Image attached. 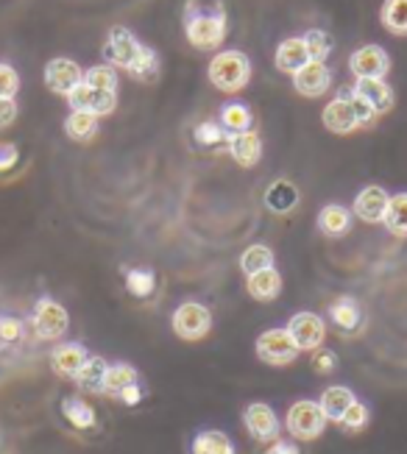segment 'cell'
<instances>
[{"instance_id": "4dcf8cb0", "label": "cell", "mask_w": 407, "mask_h": 454, "mask_svg": "<svg viewBox=\"0 0 407 454\" xmlns=\"http://www.w3.org/2000/svg\"><path fill=\"white\" fill-rule=\"evenodd\" d=\"M129 75L137 78V82H153V78L160 75V56H157V51L143 45L137 59H134L131 67H129Z\"/></svg>"}, {"instance_id": "5bb4252c", "label": "cell", "mask_w": 407, "mask_h": 454, "mask_svg": "<svg viewBox=\"0 0 407 454\" xmlns=\"http://www.w3.org/2000/svg\"><path fill=\"white\" fill-rule=\"evenodd\" d=\"M387 201H391V195H387L382 187L368 184V187H363L357 192V199L352 204V215H355V218H360L363 223H382Z\"/></svg>"}, {"instance_id": "7bdbcfd3", "label": "cell", "mask_w": 407, "mask_h": 454, "mask_svg": "<svg viewBox=\"0 0 407 454\" xmlns=\"http://www.w3.org/2000/svg\"><path fill=\"white\" fill-rule=\"evenodd\" d=\"M17 162H20V151H17V145H12V143H0V173L12 170Z\"/></svg>"}, {"instance_id": "836d02e7", "label": "cell", "mask_w": 407, "mask_h": 454, "mask_svg": "<svg viewBox=\"0 0 407 454\" xmlns=\"http://www.w3.org/2000/svg\"><path fill=\"white\" fill-rule=\"evenodd\" d=\"M126 290L134 295V299H148L157 290V273L148 268H134L126 273Z\"/></svg>"}, {"instance_id": "44dd1931", "label": "cell", "mask_w": 407, "mask_h": 454, "mask_svg": "<svg viewBox=\"0 0 407 454\" xmlns=\"http://www.w3.org/2000/svg\"><path fill=\"white\" fill-rule=\"evenodd\" d=\"M248 295L254 301H274L277 295L282 293V276L277 268H268V270H260L254 276H248Z\"/></svg>"}, {"instance_id": "74e56055", "label": "cell", "mask_w": 407, "mask_h": 454, "mask_svg": "<svg viewBox=\"0 0 407 454\" xmlns=\"http://www.w3.org/2000/svg\"><path fill=\"white\" fill-rule=\"evenodd\" d=\"M196 143L204 145V148H215L221 143H229V131L221 126V121H207V123H199L196 126Z\"/></svg>"}, {"instance_id": "e0dca14e", "label": "cell", "mask_w": 407, "mask_h": 454, "mask_svg": "<svg viewBox=\"0 0 407 454\" xmlns=\"http://www.w3.org/2000/svg\"><path fill=\"white\" fill-rule=\"evenodd\" d=\"M87 348L82 343H62L51 351V368L65 380H75V373L87 363Z\"/></svg>"}, {"instance_id": "f546056e", "label": "cell", "mask_w": 407, "mask_h": 454, "mask_svg": "<svg viewBox=\"0 0 407 454\" xmlns=\"http://www.w3.org/2000/svg\"><path fill=\"white\" fill-rule=\"evenodd\" d=\"M385 229L396 234V237H407V192H396L391 195L385 209V218H382Z\"/></svg>"}, {"instance_id": "8fae6325", "label": "cell", "mask_w": 407, "mask_h": 454, "mask_svg": "<svg viewBox=\"0 0 407 454\" xmlns=\"http://www.w3.org/2000/svg\"><path fill=\"white\" fill-rule=\"evenodd\" d=\"M82 82H84V70L75 65L73 59L59 56V59H51L45 65V84L56 95H70Z\"/></svg>"}, {"instance_id": "60d3db41", "label": "cell", "mask_w": 407, "mask_h": 454, "mask_svg": "<svg viewBox=\"0 0 407 454\" xmlns=\"http://www.w3.org/2000/svg\"><path fill=\"white\" fill-rule=\"evenodd\" d=\"M17 90H20V75L12 65L0 62V98H14Z\"/></svg>"}, {"instance_id": "83f0119b", "label": "cell", "mask_w": 407, "mask_h": 454, "mask_svg": "<svg viewBox=\"0 0 407 454\" xmlns=\"http://www.w3.org/2000/svg\"><path fill=\"white\" fill-rule=\"evenodd\" d=\"M65 134L75 143H87L98 134V117L90 112H70L65 121Z\"/></svg>"}, {"instance_id": "30bf717a", "label": "cell", "mask_w": 407, "mask_h": 454, "mask_svg": "<svg viewBox=\"0 0 407 454\" xmlns=\"http://www.w3.org/2000/svg\"><path fill=\"white\" fill-rule=\"evenodd\" d=\"M67 101H70L73 112H90L95 117H104V114H112L114 106H118V92L95 90V87L82 82L67 95Z\"/></svg>"}, {"instance_id": "4fadbf2b", "label": "cell", "mask_w": 407, "mask_h": 454, "mask_svg": "<svg viewBox=\"0 0 407 454\" xmlns=\"http://www.w3.org/2000/svg\"><path fill=\"white\" fill-rule=\"evenodd\" d=\"M324 126L333 131V134H352L355 129H360V121H357V112H355V104H352V95H340L335 101H329L324 106V114H321Z\"/></svg>"}, {"instance_id": "d6a6232c", "label": "cell", "mask_w": 407, "mask_h": 454, "mask_svg": "<svg viewBox=\"0 0 407 454\" xmlns=\"http://www.w3.org/2000/svg\"><path fill=\"white\" fill-rule=\"evenodd\" d=\"M380 17H382V26L391 34L407 36V0H385Z\"/></svg>"}, {"instance_id": "ab89813d", "label": "cell", "mask_w": 407, "mask_h": 454, "mask_svg": "<svg viewBox=\"0 0 407 454\" xmlns=\"http://www.w3.org/2000/svg\"><path fill=\"white\" fill-rule=\"evenodd\" d=\"M365 424H368V407L363 402H355L352 407L343 412V419H340V427L348 429V432H360Z\"/></svg>"}, {"instance_id": "9c48e42d", "label": "cell", "mask_w": 407, "mask_h": 454, "mask_svg": "<svg viewBox=\"0 0 407 454\" xmlns=\"http://www.w3.org/2000/svg\"><path fill=\"white\" fill-rule=\"evenodd\" d=\"M243 424L248 429V435L260 443H274L279 438V419L270 404L254 402L243 410Z\"/></svg>"}, {"instance_id": "52a82bcc", "label": "cell", "mask_w": 407, "mask_h": 454, "mask_svg": "<svg viewBox=\"0 0 407 454\" xmlns=\"http://www.w3.org/2000/svg\"><path fill=\"white\" fill-rule=\"evenodd\" d=\"M140 48H143V43H140V39L134 36L129 28L114 26V28H109V34H106V43H104L101 53H104V59H106V65H109V67H123V70H129L134 59H137Z\"/></svg>"}, {"instance_id": "6da1fadb", "label": "cell", "mask_w": 407, "mask_h": 454, "mask_svg": "<svg viewBox=\"0 0 407 454\" xmlns=\"http://www.w3.org/2000/svg\"><path fill=\"white\" fill-rule=\"evenodd\" d=\"M184 34L192 48L215 51L226 39V9L221 0L204 6L201 0H190L184 9Z\"/></svg>"}, {"instance_id": "7402d4cb", "label": "cell", "mask_w": 407, "mask_h": 454, "mask_svg": "<svg viewBox=\"0 0 407 454\" xmlns=\"http://www.w3.org/2000/svg\"><path fill=\"white\" fill-rule=\"evenodd\" d=\"M357 399H355V393L348 390V387H343V385H333V387H326L324 393H321V410H324V416H326V421H338L340 424V419H343V412L352 407Z\"/></svg>"}, {"instance_id": "3957f363", "label": "cell", "mask_w": 407, "mask_h": 454, "mask_svg": "<svg viewBox=\"0 0 407 454\" xmlns=\"http://www.w3.org/2000/svg\"><path fill=\"white\" fill-rule=\"evenodd\" d=\"M326 416L318 402H309V399H301L296 402L294 407L287 410V419H285V427L287 432L294 435L296 441H316L324 435L326 429Z\"/></svg>"}, {"instance_id": "4316f807", "label": "cell", "mask_w": 407, "mask_h": 454, "mask_svg": "<svg viewBox=\"0 0 407 454\" xmlns=\"http://www.w3.org/2000/svg\"><path fill=\"white\" fill-rule=\"evenodd\" d=\"M137 382H140V377H137V371H134V365L114 363V365H109L106 377H104V393L106 396H121L129 385H137Z\"/></svg>"}, {"instance_id": "f1b7e54d", "label": "cell", "mask_w": 407, "mask_h": 454, "mask_svg": "<svg viewBox=\"0 0 407 454\" xmlns=\"http://www.w3.org/2000/svg\"><path fill=\"white\" fill-rule=\"evenodd\" d=\"M62 416L75 429H90V427H95V410L82 396H67V399H62Z\"/></svg>"}, {"instance_id": "ba28073f", "label": "cell", "mask_w": 407, "mask_h": 454, "mask_svg": "<svg viewBox=\"0 0 407 454\" xmlns=\"http://www.w3.org/2000/svg\"><path fill=\"white\" fill-rule=\"evenodd\" d=\"M287 332L299 351H318L326 338V324L316 312H296L287 321Z\"/></svg>"}, {"instance_id": "484cf974", "label": "cell", "mask_w": 407, "mask_h": 454, "mask_svg": "<svg viewBox=\"0 0 407 454\" xmlns=\"http://www.w3.org/2000/svg\"><path fill=\"white\" fill-rule=\"evenodd\" d=\"M192 454H238L235 443H231L223 432L218 429H204L192 438Z\"/></svg>"}, {"instance_id": "ee69618b", "label": "cell", "mask_w": 407, "mask_h": 454, "mask_svg": "<svg viewBox=\"0 0 407 454\" xmlns=\"http://www.w3.org/2000/svg\"><path fill=\"white\" fill-rule=\"evenodd\" d=\"M17 121V104L14 98H0V129H6Z\"/></svg>"}, {"instance_id": "9a60e30c", "label": "cell", "mask_w": 407, "mask_h": 454, "mask_svg": "<svg viewBox=\"0 0 407 454\" xmlns=\"http://www.w3.org/2000/svg\"><path fill=\"white\" fill-rule=\"evenodd\" d=\"M329 84H333V73H329L326 62H307L296 75H294V87L304 98H321Z\"/></svg>"}, {"instance_id": "f6af8a7d", "label": "cell", "mask_w": 407, "mask_h": 454, "mask_svg": "<svg viewBox=\"0 0 407 454\" xmlns=\"http://www.w3.org/2000/svg\"><path fill=\"white\" fill-rule=\"evenodd\" d=\"M352 95V104H355V112H357V121H360V126H365V123H372L374 121V112H372V106H368L365 101H360V98L355 95V92H348Z\"/></svg>"}, {"instance_id": "7a4b0ae2", "label": "cell", "mask_w": 407, "mask_h": 454, "mask_svg": "<svg viewBox=\"0 0 407 454\" xmlns=\"http://www.w3.org/2000/svg\"><path fill=\"white\" fill-rule=\"evenodd\" d=\"M207 75L221 92H240L251 78V62L240 51H223L209 62Z\"/></svg>"}, {"instance_id": "8992f818", "label": "cell", "mask_w": 407, "mask_h": 454, "mask_svg": "<svg viewBox=\"0 0 407 454\" xmlns=\"http://www.w3.org/2000/svg\"><path fill=\"white\" fill-rule=\"evenodd\" d=\"M31 324H34L36 338L59 340L62 334L67 332V326H70V315H67V309L62 304H56L53 299H40L34 307Z\"/></svg>"}, {"instance_id": "8d00e7d4", "label": "cell", "mask_w": 407, "mask_h": 454, "mask_svg": "<svg viewBox=\"0 0 407 454\" xmlns=\"http://www.w3.org/2000/svg\"><path fill=\"white\" fill-rule=\"evenodd\" d=\"M84 84L95 87V90H106V92H118V73L109 65H98V67H90L84 73Z\"/></svg>"}, {"instance_id": "cb8c5ba5", "label": "cell", "mask_w": 407, "mask_h": 454, "mask_svg": "<svg viewBox=\"0 0 407 454\" xmlns=\"http://www.w3.org/2000/svg\"><path fill=\"white\" fill-rule=\"evenodd\" d=\"M329 318H333V324L343 332H355L360 326V318H363V312H360V304L352 299V295H340V299L329 307Z\"/></svg>"}, {"instance_id": "ac0fdd59", "label": "cell", "mask_w": 407, "mask_h": 454, "mask_svg": "<svg viewBox=\"0 0 407 454\" xmlns=\"http://www.w3.org/2000/svg\"><path fill=\"white\" fill-rule=\"evenodd\" d=\"M229 153L240 168H254L262 160V140L257 131L229 134Z\"/></svg>"}, {"instance_id": "e575fe53", "label": "cell", "mask_w": 407, "mask_h": 454, "mask_svg": "<svg viewBox=\"0 0 407 454\" xmlns=\"http://www.w3.org/2000/svg\"><path fill=\"white\" fill-rule=\"evenodd\" d=\"M301 39L307 45L309 62H326V56L333 53V48H335V39L329 36L326 31H321V28H309Z\"/></svg>"}, {"instance_id": "ffe728a7", "label": "cell", "mask_w": 407, "mask_h": 454, "mask_svg": "<svg viewBox=\"0 0 407 454\" xmlns=\"http://www.w3.org/2000/svg\"><path fill=\"white\" fill-rule=\"evenodd\" d=\"M309 62V53L301 36H290L277 48V67L287 75H296Z\"/></svg>"}, {"instance_id": "2e32d148", "label": "cell", "mask_w": 407, "mask_h": 454, "mask_svg": "<svg viewBox=\"0 0 407 454\" xmlns=\"http://www.w3.org/2000/svg\"><path fill=\"white\" fill-rule=\"evenodd\" d=\"M352 92L372 106L374 114H385L394 109V90L385 84V78H360V82H355Z\"/></svg>"}, {"instance_id": "d4e9b609", "label": "cell", "mask_w": 407, "mask_h": 454, "mask_svg": "<svg viewBox=\"0 0 407 454\" xmlns=\"http://www.w3.org/2000/svg\"><path fill=\"white\" fill-rule=\"evenodd\" d=\"M109 371V363L104 357H87V363L82 365V371L75 373V385L82 390H92V393H104V377Z\"/></svg>"}, {"instance_id": "1f68e13d", "label": "cell", "mask_w": 407, "mask_h": 454, "mask_svg": "<svg viewBox=\"0 0 407 454\" xmlns=\"http://www.w3.org/2000/svg\"><path fill=\"white\" fill-rule=\"evenodd\" d=\"M240 268L246 276H254L260 270H268V268H274V254H270L268 246L257 243V246H248L243 254H240Z\"/></svg>"}, {"instance_id": "7c38bea8", "label": "cell", "mask_w": 407, "mask_h": 454, "mask_svg": "<svg viewBox=\"0 0 407 454\" xmlns=\"http://www.w3.org/2000/svg\"><path fill=\"white\" fill-rule=\"evenodd\" d=\"M348 70H352L357 82L360 78H385L387 70H391V59H387L385 48L365 45L352 53V59H348Z\"/></svg>"}, {"instance_id": "bcb514c9", "label": "cell", "mask_w": 407, "mask_h": 454, "mask_svg": "<svg viewBox=\"0 0 407 454\" xmlns=\"http://www.w3.org/2000/svg\"><path fill=\"white\" fill-rule=\"evenodd\" d=\"M123 404H129V407H134V404H140L143 402V390H140V382L137 385H129L123 393H121V396H118Z\"/></svg>"}, {"instance_id": "603a6c76", "label": "cell", "mask_w": 407, "mask_h": 454, "mask_svg": "<svg viewBox=\"0 0 407 454\" xmlns=\"http://www.w3.org/2000/svg\"><path fill=\"white\" fill-rule=\"evenodd\" d=\"M352 209H346L340 204H326L318 215V229L326 234V237H343L352 229Z\"/></svg>"}, {"instance_id": "277c9868", "label": "cell", "mask_w": 407, "mask_h": 454, "mask_svg": "<svg viewBox=\"0 0 407 454\" xmlns=\"http://www.w3.org/2000/svg\"><path fill=\"white\" fill-rule=\"evenodd\" d=\"M170 326L176 332V338H182L187 343H196L209 334L212 312H209V307H204L199 301H184L182 307H176V312H173Z\"/></svg>"}, {"instance_id": "7dc6e473", "label": "cell", "mask_w": 407, "mask_h": 454, "mask_svg": "<svg viewBox=\"0 0 407 454\" xmlns=\"http://www.w3.org/2000/svg\"><path fill=\"white\" fill-rule=\"evenodd\" d=\"M265 454H299V446L287 441H274L270 449H265Z\"/></svg>"}, {"instance_id": "d6986e66", "label": "cell", "mask_w": 407, "mask_h": 454, "mask_svg": "<svg viewBox=\"0 0 407 454\" xmlns=\"http://www.w3.org/2000/svg\"><path fill=\"white\" fill-rule=\"evenodd\" d=\"M265 207L274 215H287L299 207V187L287 179H277L265 190Z\"/></svg>"}, {"instance_id": "5b68a950", "label": "cell", "mask_w": 407, "mask_h": 454, "mask_svg": "<svg viewBox=\"0 0 407 454\" xmlns=\"http://www.w3.org/2000/svg\"><path fill=\"white\" fill-rule=\"evenodd\" d=\"M257 357L265 365H290L299 357V348L287 329H268L257 338Z\"/></svg>"}, {"instance_id": "f35d334b", "label": "cell", "mask_w": 407, "mask_h": 454, "mask_svg": "<svg viewBox=\"0 0 407 454\" xmlns=\"http://www.w3.org/2000/svg\"><path fill=\"white\" fill-rule=\"evenodd\" d=\"M23 338V321L14 315H4L0 318V346H14Z\"/></svg>"}, {"instance_id": "b9f144b4", "label": "cell", "mask_w": 407, "mask_h": 454, "mask_svg": "<svg viewBox=\"0 0 407 454\" xmlns=\"http://www.w3.org/2000/svg\"><path fill=\"white\" fill-rule=\"evenodd\" d=\"M335 368H338L335 351H329V348H318V351H313V371H316V373H333Z\"/></svg>"}, {"instance_id": "d590c367", "label": "cell", "mask_w": 407, "mask_h": 454, "mask_svg": "<svg viewBox=\"0 0 407 454\" xmlns=\"http://www.w3.org/2000/svg\"><path fill=\"white\" fill-rule=\"evenodd\" d=\"M221 126L229 134H240V131H251V112L243 104H226L221 109Z\"/></svg>"}]
</instances>
